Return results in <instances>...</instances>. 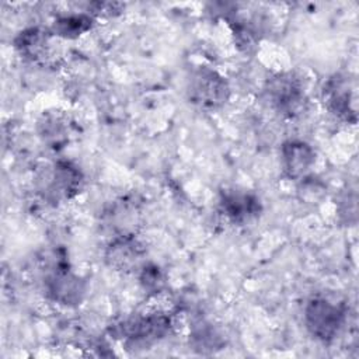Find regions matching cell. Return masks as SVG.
Wrapping results in <instances>:
<instances>
[{"label": "cell", "mask_w": 359, "mask_h": 359, "mask_svg": "<svg viewBox=\"0 0 359 359\" xmlns=\"http://www.w3.org/2000/svg\"><path fill=\"white\" fill-rule=\"evenodd\" d=\"M188 95L194 104L206 109H216L227 102L230 86L216 70L201 67L188 79Z\"/></svg>", "instance_id": "obj_5"}, {"label": "cell", "mask_w": 359, "mask_h": 359, "mask_svg": "<svg viewBox=\"0 0 359 359\" xmlns=\"http://www.w3.org/2000/svg\"><path fill=\"white\" fill-rule=\"evenodd\" d=\"M172 330V318L161 310L135 314L114 328V334L132 348H147L165 338Z\"/></svg>", "instance_id": "obj_2"}, {"label": "cell", "mask_w": 359, "mask_h": 359, "mask_svg": "<svg viewBox=\"0 0 359 359\" xmlns=\"http://www.w3.org/2000/svg\"><path fill=\"white\" fill-rule=\"evenodd\" d=\"M220 208L227 219L236 224H245L261 213L259 199L247 191L226 189L220 195Z\"/></svg>", "instance_id": "obj_9"}, {"label": "cell", "mask_w": 359, "mask_h": 359, "mask_svg": "<svg viewBox=\"0 0 359 359\" xmlns=\"http://www.w3.org/2000/svg\"><path fill=\"white\" fill-rule=\"evenodd\" d=\"M316 163L314 149L303 142L290 139L280 147V164L285 175L290 180H300L309 175L310 168Z\"/></svg>", "instance_id": "obj_10"}, {"label": "cell", "mask_w": 359, "mask_h": 359, "mask_svg": "<svg viewBox=\"0 0 359 359\" xmlns=\"http://www.w3.org/2000/svg\"><path fill=\"white\" fill-rule=\"evenodd\" d=\"M264 94L269 107L286 118L300 115L307 104L303 83L292 72L276 73L268 79Z\"/></svg>", "instance_id": "obj_3"}, {"label": "cell", "mask_w": 359, "mask_h": 359, "mask_svg": "<svg viewBox=\"0 0 359 359\" xmlns=\"http://www.w3.org/2000/svg\"><path fill=\"white\" fill-rule=\"evenodd\" d=\"M323 100L327 109L348 123L356 122V91L353 83L342 74H335L323 87Z\"/></svg>", "instance_id": "obj_7"}, {"label": "cell", "mask_w": 359, "mask_h": 359, "mask_svg": "<svg viewBox=\"0 0 359 359\" xmlns=\"http://www.w3.org/2000/svg\"><path fill=\"white\" fill-rule=\"evenodd\" d=\"M139 210L135 202L125 201L114 205L108 213V223L115 230V236L119 234H135L137 226Z\"/></svg>", "instance_id": "obj_14"}, {"label": "cell", "mask_w": 359, "mask_h": 359, "mask_svg": "<svg viewBox=\"0 0 359 359\" xmlns=\"http://www.w3.org/2000/svg\"><path fill=\"white\" fill-rule=\"evenodd\" d=\"M50 35V31L39 27L25 28L14 38V48L25 60L41 63L48 57Z\"/></svg>", "instance_id": "obj_11"}, {"label": "cell", "mask_w": 359, "mask_h": 359, "mask_svg": "<svg viewBox=\"0 0 359 359\" xmlns=\"http://www.w3.org/2000/svg\"><path fill=\"white\" fill-rule=\"evenodd\" d=\"M345 318V307L323 296L311 297L304 307L306 328L321 342H331L339 334Z\"/></svg>", "instance_id": "obj_4"}, {"label": "cell", "mask_w": 359, "mask_h": 359, "mask_svg": "<svg viewBox=\"0 0 359 359\" xmlns=\"http://www.w3.org/2000/svg\"><path fill=\"white\" fill-rule=\"evenodd\" d=\"M38 133L42 142L50 147H62L69 139L67 121L56 112H45L38 121Z\"/></svg>", "instance_id": "obj_13"}, {"label": "cell", "mask_w": 359, "mask_h": 359, "mask_svg": "<svg viewBox=\"0 0 359 359\" xmlns=\"http://www.w3.org/2000/svg\"><path fill=\"white\" fill-rule=\"evenodd\" d=\"M36 189L48 202H63L73 199L83 188L81 170L69 160H57L45 165L36 175Z\"/></svg>", "instance_id": "obj_1"}, {"label": "cell", "mask_w": 359, "mask_h": 359, "mask_svg": "<svg viewBox=\"0 0 359 359\" xmlns=\"http://www.w3.org/2000/svg\"><path fill=\"white\" fill-rule=\"evenodd\" d=\"M144 248L135 234H119L108 243L105 248V262L115 271L129 272L140 264Z\"/></svg>", "instance_id": "obj_8"}, {"label": "cell", "mask_w": 359, "mask_h": 359, "mask_svg": "<svg viewBox=\"0 0 359 359\" xmlns=\"http://www.w3.org/2000/svg\"><path fill=\"white\" fill-rule=\"evenodd\" d=\"M327 195L325 184L311 175L300 178L297 185V196L304 203H320Z\"/></svg>", "instance_id": "obj_17"}, {"label": "cell", "mask_w": 359, "mask_h": 359, "mask_svg": "<svg viewBox=\"0 0 359 359\" xmlns=\"http://www.w3.org/2000/svg\"><path fill=\"white\" fill-rule=\"evenodd\" d=\"M191 344L199 352H213L223 346V339L212 324L199 321L191 331Z\"/></svg>", "instance_id": "obj_15"}, {"label": "cell", "mask_w": 359, "mask_h": 359, "mask_svg": "<svg viewBox=\"0 0 359 359\" xmlns=\"http://www.w3.org/2000/svg\"><path fill=\"white\" fill-rule=\"evenodd\" d=\"M356 201L358 198L355 192H348L342 195L339 201V215L344 216L348 220V223L355 222L356 219Z\"/></svg>", "instance_id": "obj_19"}, {"label": "cell", "mask_w": 359, "mask_h": 359, "mask_svg": "<svg viewBox=\"0 0 359 359\" xmlns=\"http://www.w3.org/2000/svg\"><path fill=\"white\" fill-rule=\"evenodd\" d=\"M231 32L234 36V43L241 52L251 53L255 50L258 45V35L254 27H251L245 21L236 20L231 22Z\"/></svg>", "instance_id": "obj_18"}, {"label": "cell", "mask_w": 359, "mask_h": 359, "mask_svg": "<svg viewBox=\"0 0 359 359\" xmlns=\"http://www.w3.org/2000/svg\"><path fill=\"white\" fill-rule=\"evenodd\" d=\"M95 24V18L88 13H72L59 15L52 27L50 34L65 39H76L88 32Z\"/></svg>", "instance_id": "obj_12"}, {"label": "cell", "mask_w": 359, "mask_h": 359, "mask_svg": "<svg viewBox=\"0 0 359 359\" xmlns=\"http://www.w3.org/2000/svg\"><path fill=\"white\" fill-rule=\"evenodd\" d=\"M43 289L52 302L66 307H74L83 302L87 287L84 279L76 275L67 262L59 261L46 275Z\"/></svg>", "instance_id": "obj_6"}, {"label": "cell", "mask_w": 359, "mask_h": 359, "mask_svg": "<svg viewBox=\"0 0 359 359\" xmlns=\"http://www.w3.org/2000/svg\"><path fill=\"white\" fill-rule=\"evenodd\" d=\"M139 283L147 294L157 296L164 290L167 282L163 271L157 265L146 264V265H142L140 268Z\"/></svg>", "instance_id": "obj_16"}]
</instances>
